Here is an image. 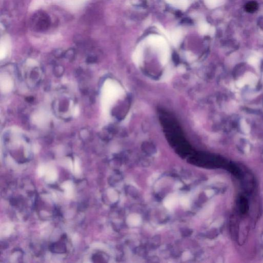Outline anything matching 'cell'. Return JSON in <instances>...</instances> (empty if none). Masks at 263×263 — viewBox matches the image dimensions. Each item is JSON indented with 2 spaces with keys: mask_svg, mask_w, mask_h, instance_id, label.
Returning <instances> with one entry per match:
<instances>
[{
  "mask_svg": "<svg viewBox=\"0 0 263 263\" xmlns=\"http://www.w3.org/2000/svg\"><path fill=\"white\" fill-rule=\"evenodd\" d=\"M124 91L119 84L112 80L105 82L103 92V106L108 112L113 104L123 95Z\"/></svg>",
  "mask_w": 263,
  "mask_h": 263,
  "instance_id": "1",
  "label": "cell"
},
{
  "mask_svg": "<svg viewBox=\"0 0 263 263\" xmlns=\"http://www.w3.org/2000/svg\"><path fill=\"white\" fill-rule=\"evenodd\" d=\"M147 42L157 51L160 63L166 65L170 57L169 46L166 40L160 35H151L147 38Z\"/></svg>",
  "mask_w": 263,
  "mask_h": 263,
  "instance_id": "2",
  "label": "cell"
},
{
  "mask_svg": "<svg viewBox=\"0 0 263 263\" xmlns=\"http://www.w3.org/2000/svg\"><path fill=\"white\" fill-rule=\"evenodd\" d=\"M158 28L163 34L165 35L167 39L169 40L170 42H171L174 46H177L180 43L182 38V31L180 30L176 29L175 31H173L172 33H169L162 26H158Z\"/></svg>",
  "mask_w": 263,
  "mask_h": 263,
  "instance_id": "3",
  "label": "cell"
},
{
  "mask_svg": "<svg viewBox=\"0 0 263 263\" xmlns=\"http://www.w3.org/2000/svg\"><path fill=\"white\" fill-rule=\"evenodd\" d=\"M143 51L144 44L143 43H140L135 50L132 57L133 62L137 66H139L143 63Z\"/></svg>",
  "mask_w": 263,
  "mask_h": 263,
  "instance_id": "4",
  "label": "cell"
},
{
  "mask_svg": "<svg viewBox=\"0 0 263 263\" xmlns=\"http://www.w3.org/2000/svg\"><path fill=\"white\" fill-rule=\"evenodd\" d=\"M177 202V197L175 194H171L165 198L164 205L168 209H172L175 207Z\"/></svg>",
  "mask_w": 263,
  "mask_h": 263,
  "instance_id": "5",
  "label": "cell"
},
{
  "mask_svg": "<svg viewBox=\"0 0 263 263\" xmlns=\"http://www.w3.org/2000/svg\"><path fill=\"white\" fill-rule=\"evenodd\" d=\"M167 1L174 7L182 9H186L189 4V0H167Z\"/></svg>",
  "mask_w": 263,
  "mask_h": 263,
  "instance_id": "6",
  "label": "cell"
},
{
  "mask_svg": "<svg viewBox=\"0 0 263 263\" xmlns=\"http://www.w3.org/2000/svg\"><path fill=\"white\" fill-rule=\"evenodd\" d=\"M140 222V216L138 214H132L127 218V223L131 226H138Z\"/></svg>",
  "mask_w": 263,
  "mask_h": 263,
  "instance_id": "7",
  "label": "cell"
},
{
  "mask_svg": "<svg viewBox=\"0 0 263 263\" xmlns=\"http://www.w3.org/2000/svg\"><path fill=\"white\" fill-rule=\"evenodd\" d=\"M174 75V71L171 66L166 68L161 77V80L163 82H167L171 79Z\"/></svg>",
  "mask_w": 263,
  "mask_h": 263,
  "instance_id": "8",
  "label": "cell"
},
{
  "mask_svg": "<svg viewBox=\"0 0 263 263\" xmlns=\"http://www.w3.org/2000/svg\"><path fill=\"white\" fill-rule=\"evenodd\" d=\"M46 180L48 182H54L56 180L57 176V172L53 169L47 170L46 172Z\"/></svg>",
  "mask_w": 263,
  "mask_h": 263,
  "instance_id": "9",
  "label": "cell"
},
{
  "mask_svg": "<svg viewBox=\"0 0 263 263\" xmlns=\"http://www.w3.org/2000/svg\"><path fill=\"white\" fill-rule=\"evenodd\" d=\"M62 187L66 190V196L68 197H71L73 195V187L71 182H66L62 185Z\"/></svg>",
  "mask_w": 263,
  "mask_h": 263,
  "instance_id": "10",
  "label": "cell"
},
{
  "mask_svg": "<svg viewBox=\"0 0 263 263\" xmlns=\"http://www.w3.org/2000/svg\"><path fill=\"white\" fill-rule=\"evenodd\" d=\"M108 196L110 200L112 202H116L118 200V194L114 190L110 189L108 191Z\"/></svg>",
  "mask_w": 263,
  "mask_h": 263,
  "instance_id": "11",
  "label": "cell"
},
{
  "mask_svg": "<svg viewBox=\"0 0 263 263\" xmlns=\"http://www.w3.org/2000/svg\"><path fill=\"white\" fill-rule=\"evenodd\" d=\"M257 5L255 2H250L247 4L246 9L248 12H253L257 9Z\"/></svg>",
  "mask_w": 263,
  "mask_h": 263,
  "instance_id": "12",
  "label": "cell"
},
{
  "mask_svg": "<svg viewBox=\"0 0 263 263\" xmlns=\"http://www.w3.org/2000/svg\"><path fill=\"white\" fill-rule=\"evenodd\" d=\"M220 0H205L206 5L209 7H214L218 4Z\"/></svg>",
  "mask_w": 263,
  "mask_h": 263,
  "instance_id": "13",
  "label": "cell"
},
{
  "mask_svg": "<svg viewBox=\"0 0 263 263\" xmlns=\"http://www.w3.org/2000/svg\"><path fill=\"white\" fill-rule=\"evenodd\" d=\"M180 203L182 206L185 207H187L189 205V200L188 198L185 197H182L180 199Z\"/></svg>",
  "mask_w": 263,
  "mask_h": 263,
  "instance_id": "14",
  "label": "cell"
},
{
  "mask_svg": "<svg viewBox=\"0 0 263 263\" xmlns=\"http://www.w3.org/2000/svg\"><path fill=\"white\" fill-rule=\"evenodd\" d=\"M12 225H11L7 224L6 226H5L3 229L4 235H8L10 234L12 230Z\"/></svg>",
  "mask_w": 263,
  "mask_h": 263,
  "instance_id": "15",
  "label": "cell"
},
{
  "mask_svg": "<svg viewBox=\"0 0 263 263\" xmlns=\"http://www.w3.org/2000/svg\"><path fill=\"white\" fill-rule=\"evenodd\" d=\"M208 29H209V27H208V25L202 23V24H200V33H202V34H204V33H205L207 32Z\"/></svg>",
  "mask_w": 263,
  "mask_h": 263,
  "instance_id": "16",
  "label": "cell"
},
{
  "mask_svg": "<svg viewBox=\"0 0 263 263\" xmlns=\"http://www.w3.org/2000/svg\"><path fill=\"white\" fill-rule=\"evenodd\" d=\"M46 171H47V170H46V167H45L44 166L40 167L38 169V174L40 176H42L43 175H44L45 174H46Z\"/></svg>",
  "mask_w": 263,
  "mask_h": 263,
  "instance_id": "17",
  "label": "cell"
},
{
  "mask_svg": "<svg viewBox=\"0 0 263 263\" xmlns=\"http://www.w3.org/2000/svg\"><path fill=\"white\" fill-rule=\"evenodd\" d=\"M212 210V206H208V207H207L205 210H203V212L202 213V215L203 216H207V215H208L210 214V213L211 212Z\"/></svg>",
  "mask_w": 263,
  "mask_h": 263,
  "instance_id": "18",
  "label": "cell"
},
{
  "mask_svg": "<svg viewBox=\"0 0 263 263\" xmlns=\"http://www.w3.org/2000/svg\"><path fill=\"white\" fill-rule=\"evenodd\" d=\"M74 170L76 174H79L80 173V167L79 163L78 160H76L74 165Z\"/></svg>",
  "mask_w": 263,
  "mask_h": 263,
  "instance_id": "19",
  "label": "cell"
},
{
  "mask_svg": "<svg viewBox=\"0 0 263 263\" xmlns=\"http://www.w3.org/2000/svg\"><path fill=\"white\" fill-rule=\"evenodd\" d=\"M190 256H191V254H190V253L189 252H185L182 254V259L184 261H186V260L189 259Z\"/></svg>",
  "mask_w": 263,
  "mask_h": 263,
  "instance_id": "20",
  "label": "cell"
},
{
  "mask_svg": "<svg viewBox=\"0 0 263 263\" xmlns=\"http://www.w3.org/2000/svg\"><path fill=\"white\" fill-rule=\"evenodd\" d=\"M206 194L207 195V196H208V197H210V196L213 195V194H214V191L212 190H207L206 191Z\"/></svg>",
  "mask_w": 263,
  "mask_h": 263,
  "instance_id": "21",
  "label": "cell"
},
{
  "mask_svg": "<svg viewBox=\"0 0 263 263\" xmlns=\"http://www.w3.org/2000/svg\"><path fill=\"white\" fill-rule=\"evenodd\" d=\"M184 70H185V68L183 67H179V71L180 72H183L184 71Z\"/></svg>",
  "mask_w": 263,
  "mask_h": 263,
  "instance_id": "22",
  "label": "cell"
}]
</instances>
